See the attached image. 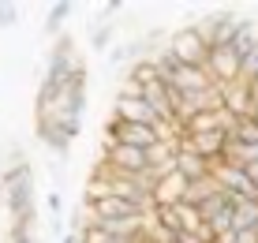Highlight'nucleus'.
Returning a JSON list of instances; mask_svg holds the SVG:
<instances>
[{
	"label": "nucleus",
	"instance_id": "f257e3e1",
	"mask_svg": "<svg viewBox=\"0 0 258 243\" xmlns=\"http://www.w3.org/2000/svg\"><path fill=\"white\" fill-rule=\"evenodd\" d=\"M83 112H86V68L71 71L64 83H45L38 86V128H56L75 142L79 128H83Z\"/></svg>",
	"mask_w": 258,
	"mask_h": 243
},
{
	"label": "nucleus",
	"instance_id": "f03ea898",
	"mask_svg": "<svg viewBox=\"0 0 258 243\" xmlns=\"http://www.w3.org/2000/svg\"><path fill=\"white\" fill-rule=\"evenodd\" d=\"M0 195L12 221H38V191H34V168L30 161L0 172Z\"/></svg>",
	"mask_w": 258,
	"mask_h": 243
},
{
	"label": "nucleus",
	"instance_id": "7ed1b4c3",
	"mask_svg": "<svg viewBox=\"0 0 258 243\" xmlns=\"http://www.w3.org/2000/svg\"><path fill=\"white\" fill-rule=\"evenodd\" d=\"M165 49L172 52L176 64H183V68H206V60H210V45L202 41V34L195 30V26H180V30L165 41Z\"/></svg>",
	"mask_w": 258,
	"mask_h": 243
},
{
	"label": "nucleus",
	"instance_id": "20e7f679",
	"mask_svg": "<svg viewBox=\"0 0 258 243\" xmlns=\"http://www.w3.org/2000/svg\"><path fill=\"white\" fill-rule=\"evenodd\" d=\"M239 23H243V15H236V12H213L202 23H191V26L202 34V41H206L210 49H225V45H232Z\"/></svg>",
	"mask_w": 258,
	"mask_h": 243
},
{
	"label": "nucleus",
	"instance_id": "39448f33",
	"mask_svg": "<svg viewBox=\"0 0 258 243\" xmlns=\"http://www.w3.org/2000/svg\"><path fill=\"white\" fill-rule=\"evenodd\" d=\"M101 165H109L112 172H120V176H146V154L135 146H123V142H109L105 146V161Z\"/></svg>",
	"mask_w": 258,
	"mask_h": 243
},
{
	"label": "nucleus",
	"instance_id": "423d86ee",
	"mask_svg": "<svg viewBox=\"0 0 258 243\" xmlns=\"http://www.w3.org/2000/svg\"><path fill=\"white\" fill-rule=\"evenodd\" d=\"M239 68H243V60H239V52L232 49V45H225V49H210L206 71H210L213 86H225V83H236V79H239Z\"/></svg>",
	"mask_w": 258,
	"mask_h": 243
},
{
	"label": "nucleus",
	"instance_id": "0eeeda50",
	"mask_svg": "<svg viewBox=\"0 0 258 243\" xmlns=\"http://www.w3.org/2000/svg\"><path fill=\"white\" fill-rule=\"evenodd\" d=\"M225 142H228V135H225V131H206V135H183V139H180V150H191V154H199L202 161H210V165H217V161L225 157Z\"/></svg>",
	"mask_w": 258,
	"mask_h": 243
},
{
	"label": "nucleus",
	"instance_id": "6e6552de",
	"mask_svg": "<svg viewBox=\"0 0 258 243\" xmlns=\"http://www.w3.org/2000/svg\"><path fill=\"white\" fill-rule=\"evenodd\" d=\"M183 199H187V179L180 172H168L150 187V210H157V206H176Z\"/></svg>",
	"mask_w": 258,
	"mask_h": 243
},
{
	"label": "nucleus",
	"instance_id": "1a4fd4ad",
	"mask_svg": "<svg viewBox=\"0 0 258 243\" xmlns=\"http://www.w3.org/2000/svg\"><path fill=\"white\" fill-rule=\"evenodd\" d=\"M112 116H116L120 124H146V128H154L157 116L150 109L142 97H116V105H112Z\"/></svg>",
	"mask_w": 258,
	"mask_h": 243
},
{
	"label": "nucleus",
	"instance_id": "9d476101",
	"mask_svg": "<svg viewBox=\"0 0 258 243\" xmlns=\"http://www.w3.org/2000/svg\"><path fill=\"white\" fill-rule=\"evenodd\" d=\"M165 86H172L176 94H199V90H210V86H213V79H210L206 68H183V64H180Z\"/></svg>",
	"mask_w": 258,
	"mask_h": 243
},
{
	"label": "nucleus",
	"instance_id": "9b49d317",
	"mask_svg": "<svg viewBox=\"0 0 258 243\" xmlns=\"http://www.w3.org/2000/svg\"><path fill=\"white\" fill-rule=\"evenodd\" d=\"M176 172L187 179V184H199V179L210 176V161H202L199 154H191V150H176Z\"/></svg>",
	"mask_w": 258,
	"mask_h": 243
},
{
	"label": "nucleus",
	"instance_id": "f8f14e48",
	"mask_svg": "<svg viewBox=\"0 0 258 243\" xmlns=\"http://www.w3.org/2000/svg\"><path fill=\"white\" fill-rule=\"evenodd\" d=\"M228 124H232V112H199L195 120H187V128L183 135H206V131H228Z\"/></svg>",
	"mask_w": 258,
	"mask_h": 243
},
{
	"label": "nucleus",
	"instance_id": "ddd939ff",
	"mask_svg": "<svg viewBox=\"0 0 258 243\" xmlns=\"http://www.w3.org/2000/svg\"><path fill=\"white\" fill-rule=\"evenodd\" d=\"M232 49L239 52V60L258 49V15H243V23H239V30L232 38Z\"/></svg>",
	"mask_w": 258,
	"mask_h": 243
},
{
	"label": "nucleus",
	"instance_id": "4468645a",
	"mask_svg": "<svg viewBox=\"0 0 258 243\" xmlns=\"http://www.w3.org/2000/svg\"><path fill=\"white\" fill-rule=\"evenodd\" d=\"M251 228H258V202H236L232 232H251Z\"/></svg>",
	"mask_w": 258,
	"mask_h": 243
},
{
	"label": "nucleus",
	"instance_id": "2eb2a0df",
	"mask_svg": "<svg viewBox=\"0 0 258 243\" xmlns=\"http://www.w3.org/2000/svg\"><path fill=\"white\" fill-rule=\"evenodd\" d=\"M112 38H116V26L112 23H94V30H90V49H97V52H105L112 45Z\"/></svg>",
	"mask_w": 258,
	"mask_h": 243
},
{
	"label": "nucleus",
	"instance_id": "dca6fc26",
	"mask_svg": "<svg viewBox=\"0 0 258 243\" xmlns=\"http://www.w3.org/2000/svg\"><path fill=\"white\" fill-rule=\"evenodd\" d=\"M68 15H71V4H68V0L52 4L49 12H45V34H56V38H60V26H64Z\"/></svg>",
	"mask_w": 258,
	"mask_h": 243
},
{
	"label": "nucleus",
	"instance_id": "f3484780",
	"mask_svg": "<svg viewBox=\"0 0 258 243\" xmlns=\"http://www.w3.org/2000/svg\"><path fill=\"white\" fill-rule=\"evenodd\" d=\"M19 23V4H4L0 0V26H15Z\"/></svg>",
	"mask_w": 258,
	"mask_h": 243
},
{
	"label": "nucleus",
	"instance_id": "a211bd4d",
	"mask_svg": "<svg viewBox=\"0 0 258 243\" xmlns=\"http://www.w3.org/2000/svg\"><path fill=\"white\" fill-rule=\"evenodd\" d=\"M45 210H49V217H60V213H64V195H60V191H49V195H45Z\"/></svg>",
	"mask_w": 258,
	"mask_h": 243
},
{
	"label": "nucleus",
	"instance_id": "6ab92c4d",
	"mask_svg": "<svg viewBox=\"0 0 258 243\" xmlns=\"http://www.w3.org/2000/svg\"><path fill=\"white\" fill-rule=\"evenodd\" d=\"M120 12H123L120 0H105V4H101V19L105 23H112V15H120Z\"/></svg>",
	"mask_w": 258,
	"mask_h": 243
},
{
	"label": "nucleus",
	"instance_id": "aec40b11",
	"mask_svg": "<svg viewBox=\"0 0 258 243\" xmlns=\"http://www.w3.org/2000/svg\"><path fill=\"white\" fill-rule=\"evenodd\" d=\"M64 243H83V239H79V236H71V232H68V236H64Z\"/></svg>",
	"mask_w": 258,
	"mask_h": 243
}]
</instances>
